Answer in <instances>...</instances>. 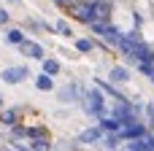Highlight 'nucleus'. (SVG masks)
<instances>
[{"label": "nucleus", "instance_id": "nucleus-1", "mask_svg": "<svg viewBox=\"0 0 154 151\" xmlns=\"http://www.w3.org/2000/svg\"><path fill=\"white\" fill-rule=\"evenodd\" d=\"M81 100H84V111H87L89 116H97V119L106 116V97H103V92H100L97 86H95V89H87Z\"/></svg>", "mask_w": 154, "mask_h": 151}, {"label": "nucleus", "instance_id": "nucleus-2", "mask_svg": "<svg viewBox=\"0 0 154 151\" xmlns=\"http://www.w3.org/2000/svg\"><path fill=\"white\" fill-rule=\"evenodd\" d=\"M19 51H22L24 57H30V59H38V62H43V59H46L43 46H41V43H35V41H30V38H24V41L19 43Z\"/></svg>", "mask_w": 154, "mask_h": 151}, {"label": "nucleus", "instance_id": "nucleus-3", "mask_svg": "<svg viewBox=\"0 0 154 151\" xmlns=\"http://www.w3.org/2000/svg\"><path fill=\"white\" fill-rule=\"evenodd\" d=\"M0 78H3L5 84H22L24 78H30V70H27L24 65H14V68H5V70L0 73Z\"/></svg>", "mask_w": 154, "mask_h": 151}, {"label": "nucleus", "instance_id": "nucleus-4", "mask_svg": "<svg viewBox=\"0 0 154 151\" xmlns=\"http://www.w3.org/2000/svg\"><path fill=\"white\" fill-rule=\"evenodd\" d=\"M89 3V8H92V16H95V22H108L111 19V3L108 0H87Z\"/></svg>", "mask_w": 154, "mask_h": 151}, {"label": "nucleus", "instance_id": "nucleus-5", "mask_svg": "<svg viewBox=\"0 0 154 151\" xmlns=\"http://www.w3.org/2000/svg\"><path fill=\"white\" fill-rule=\"evenodd\" d=\"M70 11H73V16H76L79 22H84V24L95 22V16H92V8H89V3H87V0H79V3H73V5H70Z\"/></svg>", "mask_w": 154, "mask_h": 151}, {"label": "nucleus", "instance_id": "nucleus-6", "mask_svg": "<svg viewBox=\"0 0 154 151\" xmlns=\"http://www.w3.org/2000/svg\"><path fill=\"white\" fill-rule=\"evenodd\" d=\"M103 135H106V132H103L100 127H89V130H84V132L76 138V143H81V146H95V143L103 140Z\"/></svg>", "mask_w": 154, "mask_h": 151}, {"label": "nucleus", "instance_id": "nucleus-7", "mask_svg": "<svg viewBox=\"0 0 154 151\" xmlns=\"http://www.w3.org/2000/svg\"><path fill=\"white\" fill-rule=\"evenodd\" d=\"M57 95H60V100H62V103H79V100L84 97V92H81L76 84H68V86H62Z\"/></svg>", "mask_w": 154, "mask_h": 151}, {"label": "nucleus", "instance_id": "nucleus-8", "mask_svg": "<svg viewBox=\"0 0 154 151\" xmlns=\"http://www.w3.org/2000/svg\"><path fill=\"white\" fill-rule=\"evenodd\" d=\"M103 132H119L122 130V122L114 119V116H100V124H97Z\"/></svg>", "mask_w": 154, "mask_h": 151}, {"label": "nucleus", "instance_id": "nucleus-9", "mask_svg": "<svg viewBox=\"0 0 154 151\" xmlns=\"http://www.w3.org/2000/svg\"><path fill=\"white\" fill-rule=\"evenodd\" d=\"M108 78H111V84H125V81H130V70L127 68H111V73H108Z\"/></svg>", "mask_w": 154, "mask_h": 151}, {"label": "nucleus", "instance_id": "nucleus-10", "mask_svg": "<svg viewBox=\"0 0 154 151\" xmlns=\"http://www.w3.org/2000/svg\"><path fill=\"white\" fill-rule=\"evenodd\" d=\"M60 70H62L60 59H54V57H46V59H43V73H46V76H51V78H54Z\"/></svg>", "mask_w": 154, "mask_h": 151}, {"label": "nucleus", "instance_id": "nucleus-11", "mask_svg": "<svg viewBox=\"0 0 154 151\" xmlns=\"http://www.w3.org/2000/svg\"><path fill=\"white\" fill-rule=\"evenodd\" d=\"M24 41V32L19 30V27H8L5 30V43H14V46H19Z\"/></svg>", "mask_w": 154, "mask_h": 151}, {"label": "nucleus", "instance_id": "nucleus-12", "mask_svg": "<svg viewBox=\"0 0 154 151\" xmlns=\"http://www.w3.org/2000/svg\"><path fill=\"white\" fill-rule=\"evenodd\" d=\"M35 86H38L41 92H51V89H54V78L46 76V73H41V76L35 78Z\"/></svg>", "mask_w": 154, "mask_h": 151}, {"label": "nucleus", "instance_id": "nucleus-13", "mask_svg": "<svg viewBox=\"0 0 154 151\" xmlns=\"http://www.w3.org/2000/svg\"><path fill=\"white\" fill-rule=\"evenodd\" d=\"M100 143H103V146H106V149L116 151V149H119V143H122V138H119V135H116V132H106V135H103V140H100Z\"/></svg>", "mask_w": 154, "mask_h": 151}, {"label": "nucleus", "instance_id": "nucleus-14", "mask_svg": "<svg viewBox=\"0 0 154 151\" xmlns=\"http://www.w3.org/2000/svg\"><path fill=\"white\" fill-rule=\"evenodd\" d=\"M0 119H3V124H5V127H14V124L19 122V111L8 108V111H3V113H0Z\"/></svg>", "mask_w": 154, "mask_h": 151}, {"label": "nucleus", "instance_id": "nucleus-15", "mask_svg": "<svg viewBox=\"0 0 154 151\" xmlns=\"http://www.w3.org/2000/svg\"><path fill=\"white\" fill-rule=\"evenodd\" d=\"M127 151H152V146H149V135L141 138V140H130V143H127Z\"/></svg>", "mask_w": 154, "mask_h": 151}, {"label": "nucleus", "instance_id": "nucleus-16", "mask_svg": "<svg viewBox=\"0 0 154 151\" xmlns=\"http://www.w3.org/2000/svg\"><path fill=\"white\" fill-rule=\"evenodd\" d=\"M92 49H95V43H92L89 38H79V41H76V51H81V54H89Z\"/></svg>", "mask_w": 154, "mask_h": 151}, {"label": "nucleus", "instance_id": "nucleus-17", "mask_svg": "<svg viewBox=\"0 0 154 151\" xmlns=\"http://www.w3.org/2000/svg\"><path fill=\"white\" fill-rule=\"evenodd\" d=\"M54 30H57L60 35H65V38H70V35H73V30H70V24H68V22H62V19H60V22L54 24Z\"/></svg>", "mask_w": 154, "mask_h": 151}, {"label": "nucleus", "instance_id": "nucleus-18", "mask_svg": "<svg viewBox=\"0 0 154 151\" xmlns=\"http://www.w3.org/2000/svg\"><path fill=\"white\" fill-rule=\"evenodd\" d=\"M8 22H11V14H8L5 8H0V27H3V24H8Z\"/></svg>", "mask_w": 154, "mask_h": 151}, {"label": "nucleus", "instance_id": "nucleus-19", "mask_svg": "<svg viewBox=\"0 0 154 151\" xmlns=\"http://www.w3.org/2000/svg\"><path fill=\"white\" fill-rule=\"evenodd\" d=\"M8 3H22V0H8Z\"/></svg>", "mask_w": 154, "mask_h": 151}, {"label": "nucleus", "instance_id": "nucleus-20", "mask_svg": "<svg viewBox=\"0 0 154 151\" xmlns=\"http://www.w3.org/2000/svg\"><path fill=\"white\" fill-rule=\"evenodd\" d=\"M0 108H3V97H0Z\"/></svg>", "mask_w": 154, "mask_h": 151}]
</instances>
